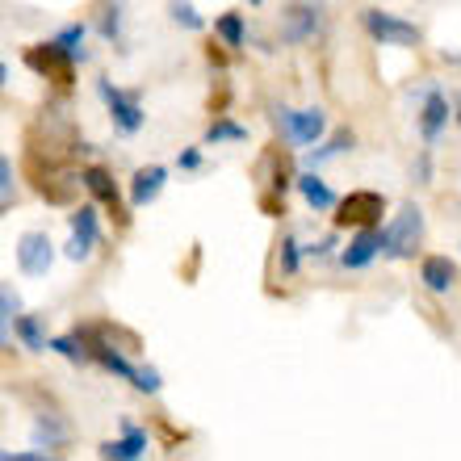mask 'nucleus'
<instances>
[{"instance_id": "nucleus-1", "label": "nucleus", "mask_w": 461, "mask_h": 461, "mask_svg": "<svg viewBox=\"0 0 461 461\" xmlns=\"http://www.w3.org/2000/svg\"><path fill=\"white\" fill-rule=\"evenodd\" d=\"M424 243V210L415 202H402L399 214L382 227V256L386 260H411Z\"/></svg>"}, {"instance_id": "nucleus-2", "label": "nucleus", "mask_w": 461, "mask_h": 461, "mask_svg": "<svg viewBox=\"0 0 461 461\" xmlns=\"http://www.w3.org/2000/svg\"><path fill=\"white\" fill-rule=\"evenodd\" d=\"M361 25H365V34L374 38V42H382V47H420L424 42L420 25L402 22V17H394L386 9H361Z\"/></svg>"}, {"instance_id": "nucleus-3", "label": "nucleus", "mask_w": 461, "mask_h": 461, "mask_svg": "<svg viewBox=\"0 0 461 461\" xmlns=\"http://www.w3.org/2000/svg\"><path fill=\"white\" fill-rule=\"evenodd\" d=\"M97 97L105 101V110H110L113 131H122V134H139V131H143L147 113H143V101H139V93H126V88L110 85V80L101 76V80H97Z\"/></svg>"}, {"instance_id": "nucleus-4", "label": "nucleus", "mask_w": 461, "mask_h": 461, "mask_svg": "<svg viewBox=\"0 0 461 461\" xmlns=\"http://www.w3.org/2000/svg\"><path fill=\"white\" fill-rule=\"evenodd\" d=\"M386 214V197L377 194V189H352L348 197L336 202V230L344 227H377Z\"/></svg>"}, {"instance_id": "nucleus-5", "label": "nucleus", "mask_w": 461, "mask_h": 461, "mask_svg": "<svg viewBox=\"0 0 461 461\" xmlns=\"http://www.w3.org/2000/svg\"><path fill=\"white\" fill-rule=\"evenodd\" d=\"M25 68L34 76H42V80H55L59 88H68L76 76V59L55 38H50V42H38V47H25Z\"/></svg>"}, {"instance_id": "nucleus-6", "label": "nucleus", "mask_w": 461, "mask_h": 461, "mask_svg": "<svg viewBox=\"0 0 461 461\" xmlns=\"http://www.w3.org/2000/svg\"><path fill=\"white\" fill-rule=\"evenodd\" d=\"M273 122H277L281 134L298 147H315L319 139H323V131H328V113L319 110V105H311V110H285V105H277Z\"/></svg>"}, {"instance_id": "nucleus-7", "label": "nucleus", "mask_w": 461, "mask_h": 461, "mask_svg": "<svg viewBox=\"0 0 461 461\" xmlns=\"http://www.w3.org/2000/svg\"><path fill=\"white\" fill-rule=\"evenodd\" d=\"M80 185L93 194V202H97V206H105L113 219H118V227H131V210L134 206H122V194H118L113 172H105L101 164H88V168H80Z\"/></svg>"}, {"instance_id": "nucleus-8", "label": "nucleus", "mask_w": 461, "mask_h": 461, "mask_svg": "<svg viewBox=\"0 0 461 461\" xmlns=\"http://www.w3.org/2000/svg\"><path fill=\"white\" fill-rule=\"evenodd\" d=\"M72 235L63 243V256L76 260V265H85L88 256L97 252V240H101V227H97V206H76L72 219H68Z\"/></svg>"}, {"instance_id": "nucleus-9", "label": "nucleus", "mask_w": 461, "mask_h": 461, "mask_svg": "<svg viewBox=\"0 0 461 461\" xmlns=\"http://www.w3.org/2000/svg\"><path fill=\"white\" fill-rule=\"evenodd\" d=\"M50 265H55V243H50L47 230H25L17 240V268L25 277H47Z\"/></svg>"}, {"instance_id": "nucleus-10", "label": "nucleus", "mask_w": 461, "mask_h": 461, "mask_svg": "<svg viewBox=\"0 0 461 461\" xmlns=\"http://www.w3.org/2000/svg\"><path fill=\"white\" fill-rule=\"evenodd\" d=\"M449 126V97L440 88H428L424 93V105H420V139L428 147L440 139V131Z\"/></svg>"}, {"instance_id": "nucleus-11", "label": "nucleus", "mask_w": 461, "mask_h": 461, "mask_svg": "<svg viewBox=\"0 0 461 461\" xmlns=\"http://www.w3.org/2000/svg\"><path fill=\"white\" fill-rule=\"evenodd\" d=\"M377 256H382V227H357V235H352L348 248L340 252V265L365 268V265H374Z\"/></svg>"}, {"instance_id": "nucleus-12", "label": "nucleus", "mask_w": 461, "mask_h": 461, "mask_svg": "<svg viewBox=\"0 0 461 461\" xmlns=\"http://www.w3.org/2000/svg\"><path fill=\"white\" fill-rule=\"evenodd\" d=\"M319 25H323V17H319V5H290L285 9V22H281V42H306V38L319 34Z\"/></svg>"}, {"instance_id": "nucleus-13", "label": "nucleus", "mask_w": 461, "mask_h": 461, "mask_svg": "<svg viewBox=\"0 0 461 461\" xmlns=\"http://www.w3.org/2000/svg\"><path fill=\"white\" fill-rule=\"evenodd\" d=\"M457 281H461L457 260H449V256H424L420 260V285L428 294H449Z\"/></svg>"}, {"instance_id": "nucleus-14", "label": "nucleus", "mask_w": 461, "mask_h": 461, "mask_svg": "<svg viewBox=\"0 0 461 461\" xmlns=\"http://www.w3.org/2000/svg\"><path fill=\"white\" fill-rule=\"evenodd\" d=\"M164 185H168V168H164V164H147V168H139L131 176V206L134 210L151 206V202L164 194Z\"/></svg>"}, {"instance_id": "nucleus-15", "label": "nucleus", "mask_w": 461, "mask_h": 461, "mask_svg": "<svg viewBox=\"0 0 461 461\" xmlns=\"http://www.w3.org/2000/svg\"><path fill=\"white\" fill-rule=\"evenodd\" d=\"M147 445H151V440H147L143 428L126 424V437H122V440H105L97 453H101V457H113V461H139V457H147Z\"/></svg>"}, {"instance_id": "nucleus-16", "label": "nucleus", "mask_w": 461, "mask_h": 461, "mask_svg": "<svg viewBox=\"0 0 461 461\" xmlns=\"http://www.w3.org/2000/svg\"><path fill=\"white\" fill-rule=\"evenodd\" d=\"M298 194H303V197H306V206L319 210V214H328V210H336V202H340V197L331 194L328 181H323V176H319L315 168H306L303 176H298Z\"/></svg>"}, {"instance_id": "nucleus-17", "label": "nucleus", "mask_w": 461, "mask_h": 461, "mask_svg": "<svg viewBox=\"0 0 461 461\" xmlns=\"http://www.w3.org/2000/svg\"><path fill=\"white\" fill-rule=\"evenodd\" d=\"M352 143H357V139H352V131L344 126V131L331 134L328 143H315V147H311L306 164H311V168H319V164H328V159H336V156H344V151H352Z\"/></svg>"}, {"instance_id": "nucleus-18", "label": "nucleus", "mask_w": 461, "mask_h": 461, "mask_svg": "<svg viewBox=\"0 0 461 461\" xmlns=\"http://www.w3.org/2000/svg\"><path fill=\"white\" fill-rule=\"evenodd\" d=\"M13 336L22 340V348H25V352H47V348H50L47 331H42V319H38V315H22V319H17Z\"/></svg>"}, {"instance_id": "nucleus-19", "label": "nucleus", "mask_w": 461, "mask_h": 461, "mask_svg": "<svg viewBox=\"0 0 461 461\" xmlns=\"http://www.w3.org/2000/svg\"><path fill=\"white\" fill-rule=\"evenodd\" d=\"M214 34H219L222 47L243 50V42H248V25H243V13H222L219 22H214Z\"/></svg>"}, {"instance_id": "nucleus-20", "label": "nucleus", "mask_w": 461, "mask_h": 461, "mask_svg": "<svg viewBox=\"0 0 461 461\" xmlns=\"http://www.w3.org/2000/svg\"><path fill=\"white\" fill-rule=\"evenodd\" d=\"M17 319H22V298H17V290L5 281V285H0V336H5V344L13 340Z\"/></svg>"}, {"instance_id": "nucleus-21", "label": "nucleus", "mask_w": 461, "mask_h": 461, "mask_svg": "<svg viewBox=\"0 0 461 461\" xmlns=\"http://www.w3.org/2000/svg\"><path fill=\"white\" fill-rule=\"evenodd\" d=\"M248 139V126H240V122H230L227 113H214V122L206 126V143L219 147V143H243Z\"/></svg>"}, {"instance_id": "nucleus-22", "label": "nucleus", "mask_w": 461, "mask_h": 461, "mask_svg": "<svg viewBox=\"0 0 461 461\" xmlns=\"http://www.w3.org/2000/svg\"><path fill=\"white\" fill-rule=\"evenodd\" d=\"M97 34L105 42H118L122 38V0H105L97 13Z\"/></svg>"}, {"instance_id": "nucleus-23", "label": "nucleus", "mask_w": 461, "mask_h": 461, "mask_svg": "<svg viewBox=\"0 0 461 461\" xmlns=\"http://www.w3.org/2000/svg\"><path fill=\"white\" fill-rule=\"evenodd\" d=\"M85 34H88V30H85L80 22H76V25H63L59 34H55V42H59V47L68 50V55H72L76 63H85V59H88V50H85Z\"/></svg>"}, {"instance_id": "nucleus-24", "label": "nucleus", "mask_w": 461, "mask_h": 461, "mask_svg": "<svg viewBox=\"0 0 461 461\" xmlns=\"http://www.w3.org/2000/svg\"><path fill=\"white\" fill-rule=\"evenodd\" d=\"M168 17L181 25V30H206V17H202L189 0H168Z\"/></svg>"}, {"instance_id": "nucleus-25", "label": "nucleus", "mask_w": 461, "mask_h": 461, "mask_svg": "<svg viewBox=\"0 0 461 461\" xmlns=\"http://www.w3.org/2000/svg\"><path fill=\"white\" fill-rule=\"evenodd\" d=\"M34 437L47 440V449H59L63 440H68V428H63L55 415H42V420H38V428H34Z\"/></svg>"}, {"instance_id": "nucleus-26", "label": "nucleus", "mask_w": 461, "mask_h": 461, "mask_svg": "<svg viewBox=\"0 0 461 461\" xmlns=\"http://www.w3.org/2000/svg\"><path fill=\"white\" fill-rule=\"evenodd\" d=\"M277 256H281V273H285V277H294V273H298V265H303L298 240H294V235H281V240H277Z\"/></svg>"}, {"instance_id": "nucleus-27", "label": "nucleus", "mask_w": 461, "mask_h": 461, "mask_svg": "<svg viewBox=\"0 0 461 461\" xmlns=\"http://www.w3.org/2000/svg\"><path fill=\"white\" fill-rule=\"evenodd\" d=\"M159 369H151V365H139V374H134V390L139 394H159Z\"/></svg>"}, {"instance_id": "nucleus-28", "label": "nucleus", "mask_w": 461, "mask_h": 461, "mask_svg": "<svg viewBox=\"0 0 461 461\" xmlns=\"http://www.w3.org/2000/svg\"><path fill=\"white\" fill-rule=\"evenodd\" d=\"M13 159L9 156H0V206L13 210Z\"/></svg>"}, {"instance_id": "nucleus-29", "label": "nucleus", "mask_w": 461, "mask_h": 461, "mask_svg": "<svg viewBox=\"0 0 461 461\" xmlns=\"http://www.w3.org/2000/svg\"><path fill=\"white\" fill-rule=\"evenodd\" d=\"M256 202H260V210H265L268 219H281V214H285V194H277V189H268V194H260Z\"/></svg>"}, {"instance_id": "nucleus-30", "label": "nucleus", "mask_w": 461, "mask_h": 461, "mask_svg": "<svg viewBox=\"0 0 461 461\" xmlns=\"http://www.w3.org/2000/svg\"><path fill=\"white\" fill-rule=\"evenodd\" d=\"M331 252H336V235H323L319 243H311V248H306V256H311V260H328Z\"/></svg>"}, {"instance_id": "nucleus-31", "label": "nucleus", "mask_w": 461, "mask_h": 461, "mask_svg": "<svg viewBox=\"0 0 461 461\" xmlns=\"http://www.w3.org/2000/svg\"><path fill=\"white\" fill-rule=\"evenodd\" d=\"M50 457V449H13V453H5V461H47Z\"/></svg>"}, {"instance_id": "nucleus-32", "label": "nucleus", "mask_w": 461, "mask_h": 461, "mask_svg": "<svg viewBox=\"0 0 461 461\" xmlns=\"http://www.w3.org/2000/svg\"><path fill=\"white\" fill-rule=\"evenodd\" d=\"M176 168H181V172H194V168H202V151H197V147H189V151H181V156H176Z\"/></svg>"}, {"instance_id": "nucleus-33", "label": "nucleus", "mask_w": 461, "mask_h": 461, "mask_svg": "<svg viewBox=\"0 0 461 461\" xmlns=\"http://www.w3.org/2000/svg\"><path fill=\"white\" fill-rule=\"evenodd\" d=\"M411 176H415V185H428V176H432V159H428V151L411 164Z\"/></svg>"}, {"instance_id": "nucleus-34", "label": "nucleus", "mask_w": 461, "mask_h": 461, "mask_svg": "<svg viewBox=\"0 0 461 461\" xmlns=\"http://www.w3.org/2000/svg\"><path fill=\"white\" fill-rule=\"evenodd\" d=\"M206 59H210V63H219V68H222V63H227V55H222V50H214V47H206Z\"/></svg>"}, {"instance_id": "nucleus-35", "label": "nucleus", "mask_w": 461, "mask_h": 461, "mask_svg": "<svg viewBox=\"0 0 461 461\" xmlns=\"http://www.w3.org/2000/svg\"><path fill=\"white\" fill-rule=\"evenodd\" d=\"M248 5H265V0H248Z\"/></svg>"}, {"instance_id": "nucleus-36", "label": "nucleus", "mask_w": 461, "mask_h": 461, "mask_svg": "<svg viewBox=\"0 0 461 461\" xmlns=\"http://www.w3.org/2000/svg\"><path fill=\"white\" fill-rule=\"evenodd\" d=\"M457 122H461V113H457Z\"/></svg>"}]
</instances>
